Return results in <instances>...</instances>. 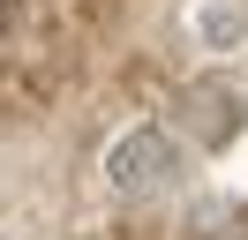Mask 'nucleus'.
Listing matches in <instances>:
<instances>
[{"label":"nucleus","mask_w":248,"mask_h":240,"mask_svg":"<svg viewBox=\"0 0 248 240\" xmlns=\"http://www.w3.org/2000/svg\"><path fill=\"white\" fill-rule=\"evenodd\" d=\"M188 173L181 143H173L166 128H128L121 143L106 150V188L113 195H136V203H158V195H173Z\"/></svg>","instance_id":"obj_1"},{"label":"nucleus","mask_w":248,"mask_h":240,"mask_svg":"<svg viewBox=\"0 0 248 240\" xmlns=\"http://www.w3.org/2000/svg\"><path fill=\"white\" fill-rule=\"evenodd\" d=\"M181 113H188V128H196V150H226L233 135H241V120H248V98L226 75H203V83H188Z\"/></svg>","instance_id":"obj_2"},{"label":"nucleus","mask_w":248,"mask_h":240,"mask_svg":"<svg viewBox=\"0 0 248 240\" xmlns=\"http://www.w3.org/2000/svg\"><path fill=\"white\" fill-rule=\"evenodd\" d=\"M196 38L211 45V53H233V45L248 38V8L241 0H196Z\"/></svg>","instance_id":"obj_3"}]
</instances>
